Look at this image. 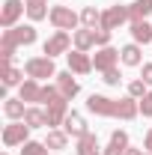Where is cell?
Here are the masks:
<instances>
[{"instance_id": "7402d4cb", "label": "cell", "mask_w": 152, "mask_h": 155, "mask_svg": "<svg viewBox=\"0 0 152 155\" xmlns=\"http://www.w3.org/2000/svg\"><path fill=\"white\" fill-rule=\"evenodd\" d=\"M72 42H75V51H90L95 45V36H93L90 27H84V30H75L72 33Z\"/></svg>"}, {"instance_id": "d6a6232c", "label": "cell", "mask_w": 152, "mask_h": 155, "mask_svg": "<svg viewBox=\"0 0 152 155\" xmlns=\"http://www.w3.org/2000/svg\"><path fill=\"white\" fill-rule=\"evenodd\" d=\"M140 78H143V81L152 87V63H143V72H140Z\"/></svg>"}, {"instance_id": "ffe728a7", "label": "cell", "mask_w": 152, "mask_h": 155, "mask_svg": "<svg viewBox=\"0 0 152 155\" xmlns=\"http://www.w3.org/2000/svg\"><path fill=\"white\" fill-rule=\"evenodd\" d=\"M3 114L9 116L12 122H18V119H24V114H27V104H24L21 98H3Z\"/></svg>"}, {"instance_id": "d590c367", "label": "cell", "mask_w": 152, "mask_h": 155, "mask_svg": "<svg viewBox=\"0 0 152 155\" xmlns=\"http://www.w3.org/2000/svg\"><path fill=\"white\" fill-rule=\"evenodd\" d=\"M27 6H39V3H48V0H24Z\"/></svg>"}, {"instance_id": "d4e9b609", "label": "cell", "mask_w": 152, "mask_h": 155, "mask_svg": "<svg viewBox=\"0 0 152 155\" xmlns=\"http://www.w3.org/2000/svg\"><path fill=\"white\" fill-rule=\"evenodd\" d=\"M81 24L90 27V30L101 27V12H98L95 6H84V9H81Z\"/></svg>"}, {"instance_id": "5b68a950", "label": "cell", "mask_w": 152, "mask_h": 155, "mask_svg": "<svg viewBox=\"0 0 152 155\" xmlns=\"http://www.w3.org/2000/svg\"><path fill=\"white\" fill-rule=\"evenodd\" d=\"M24 12H27V3H21V0H6L3 9H0V27H3V30L15 27Z\"/></svg>"}, {"instance_id": "e0dca14e", "label": "cell", "mask_w": 152, "mask_h": 155, "mask_svg": "<svg viewBox=\"0 0 152 155\" xmlns=\"http://www.w3.org/2000/svg\"><path fill=\"white\" fill-rule=\"evenodd\" d=\"M18 98L21 101H39V98H42V87H39L36 78H27L18 87Z\"/></svg>"}, {"instance_id": "ac0fdd59", "label": "cell", "mask_w": 152, "mask_h": 155, "mask_svg": "<svg viewBox=\"0 0 152 155\" xmlns=\"http://www.w3.org/2000/svg\"><path fill=\"white\" fill-rule=\"evenodd\" d=\"M131 39L137 45H152V24H146V21H131Z\"/></svg>"}, {"instance_id": "d6986e66", "label": "cell", "mask_w": 152, "mask_h": 155, "mask_svg": "<svg viewBox=\"0 0 152 155\" xmlns=\"http://www.w3.org/2000/svg\"><path fill=\"white\" fill-rule=\"evenodd\" d=\"M75 155H101V146H98V137L90 131V134H84L81 140H78V149Z\"/></svg>"}, {"instance_id": "484cf974", "label": "cell", "mask_w": 152, "mask_h": 155, "mask_svg": "<svg viewBox=\"0 0 152 155\" xmlns=\"http://www.w3.org/2000/svg\"><path fill=\"white\" fill-rule=\"evenodd\" d=\"M42 104H57L63 101V93L57 90V84H48V87H42V98H39Z\"/></svg>"}, {"instance_id": "8fae6325", "label": "cell", "mask_w": 152, "mask_h": 155, "mask_svg": "<svg viewBox=\"0 0 152 155\" xmlns=\"http://www.w3.org/2000/svg\"><path fill=\"white\" fill-rule=\"evenodd\" d=\"M69 60V72H75V75H90L93 72V60L87 51H72V54H66Z\"/></svg>"}, {"instance_id": "4dcf8cb0", "label": "cell", "mask_w": 152, "mask_h": 155, "mask_svg": "<svg viewBox=\"0 0 152 155\" xmlns=\"http://www.w3.org/2000/svg\"><path fill=\"white\" fill-rule=\"evenodd\" d=\"M140 114H143V116H152V90L140 98Z\"/></svg>"}, {"instance_id": "cb8c5ba5", "label": "cell", "mask_w": 152, "mask_h": 155, "mask_svg": "<svg viewBox=\"0 0 152 155\" xmlns=\"http://www.w3.org/2000/svg\"><path fill=\"white\" fill-rule=\"evenodd\" d=\"M45 146H48V149H66V146H69V134L60 131V128H48Z\"/></svg>"}, {"instance_id": "74e56055", "label": "cell", "mask_w": 152, "mask_h": 155, "mask_svg": "<svg viewBox=\"0 0 152 155\" xmlns=\"http://www.w3.org/2000/svg\"><path fill=\"white\" fill-rule=\"evenodd\" d=\"M3 155H9V152H3Z\"/></svg>"}, {"instance_id": "83f0119b", "label": "cell", "mask_w": 152, "mask_h": 155, "mask_svg": "<svg viewBox=\"0 0 152 155\" xmlns=\"http://www.w3.org/2000/svg\"><path fill=\"white\" fill-rule=\"evenodd\" d=\"M21 155H48V146L39 143V140H27V143L21 146Z\"/></svg>"}, {"instance_id": "2e32d148", "label": "cell", "mask_w": 152, "mask_h": 155, "mask_svg": "<svg viewBox=\"0 0 152 155\" xmlns=\"http://www.w3.org/2000/svg\"><path fill=\"white\" fill-rule=\"evenodd\" d=\"M119 63H122V66H140V63H143V51H140V45L131 42V45L119 48Z\"/></svg>"}, {"instance_id": "4316f807", "label": "cell", "mask_w": 152, "mask_h": 155, "mask_svg": "<svg viewBox=\"0 0 152 155\" xmlns=\"http://www.w3.org/2000/svg\"><path fill=\"white\" fill-rule=\"evenodd\" d=\"M146 87H149V84H146L143 78H137V81H131V84H128V96H131V98H137V101H140V98H143V96H146V93H149Z\"/></svg>"}, {"instance_id": "603a6c76", "label": "cell", "mask_w": 152, "mask_h": 155, "mask_svg": "<svg viewBox=\"0 0 152 155\" xmlns=\"http://www.w3.org/2000/svg\"><path fill=\"white\" fill-rule=\"evenodd\" d=\"M128 15H131V21H146L152 15V0H134L128 6Z\"/></svg>"}, {"instance_id": "4fadbf2b", "label": "cell", "mask_w": 152, "mask_h": 155, "mask_svg": "<svg viewBox=\"0 0 152 155\" xmlns=\"http://www.w3.org/2000/svg\"><path fill=\"white\" fill-rule=\"evenodd\" d=\"M0 78H3V90H9V87H21V84H24V72L12 69L9 60H3V66H0Z\"/></svg>"}, {"instance_id": "5bb4252c", "label": "cell", "mask_w": 152, "mask_h": 155, "mask_svg": "<svg viewBox=\"0 0 152 155\" xmlns=\"http://www.w3.org/2000/svg\"><path fill=\"white\" fill-rule=\"evenodd\" d=\"M66 116H69V101L63 98L57 104H48V128H57L66 122Z\"/></svg>"}, {"instance_id": "e575fe53", "label": "cell", "mask_w": 152, "mask_h": 155, "mask_svg": "<svg viewBox=\"0 0 152 155\" xmlns=\"http://www.w3.org/2000/svg\"><path fill=\"white\" fill-rule=\"evenodd\" d=\"M125 155H143V152H140V149H134V146H128V149H125Z\"/></svg>"}, {"instance_id": "9c48e42d", "label": "cell", "mask_w": 152, "mask_h": 155, "mask_svg": "<svg viewBox=\"0 0 152 155\" xmlns=\"http://www.w3.org/2000/svg\"><path fill=\"white\" fill-rule=\"evenodd\" d=\"M116 63H119V51L116 48H98L93 57V69L95 72H107V69H116Z\"/></svg>"}, {"instance_id": "52a82bcc", "label": "cell", "mask_w": 152, "mask_h": 155, "mask_svg": "<svg viewBox=\"0 0 152 155\" xmlns=\"http://www.w3.org/2000/svg\"><path fill=\"white\" fill-rule=\"evenodd\" d=\"M3 36L9 39V42H15V45H33L36 42V27L33 24H15V27H9V30H3Z\"/></svg>"}, {"instance_id": "44dd1931", "label": "cell", "mask_w": 152, "mask_h": 155, "mask_svg": "<svg viewBox=\"0 0 152 155\" xmlns=\"http://www.w3.org/2000/svg\"><path fill=\"white\" fill-rule=\"evenodd\" d=\"M24 122H27L30 128H48V110H42V107H27Z\"/></svg>"}, {"instance_id": "8992f818", "label": "cell", "mask_w": 152, "mask_h": 155, "mask_svg": "<svg viewBox=\"0 0 152 155\" xmlns=\"http://www.w3.org/2000/svg\"><path fill=\"white\" fill-rule=\"evenodd\" d=\"M87 110L95 114V116H116V98H107V96L93 93V96L87 98Z\"/></svg>"}, {"instance_id": "6da1fadb", "label": "cell", "mask_w": 152, "mask_h": 155, "mask_svg": "<svg viewBox=\"0 0 152 155\" xmlns=\"http://www.w3.org/2000/svg\"><path fill=\"white\" fill-rule=\"evenodd\" d=\"M30 140V125L18 119V122H9V125H3V146H24Z\"/></svg>"}, {"instance_id": "8d00e7d4", "label": "cell", "mask_w": 152, "mask_h": 155, "mask_svg": "<svg viewBox=\"0 0 152 155\" xmlns=\"http://www.w3.org/2000/svg\"><path fill=\"white\" fill-rule=\"evenodd\" d=\"M143 155H152V152H143Z\"/></svg>"}, {"instance_id": "7a4b0ae2", "label": "cell", "mask_w": 152, "mask_h": 155, "mask_svg": "<svg viewBox=\"0 0 152 155\" xmlns=\"http://www.w3.org/2000/svg\"><path fill=\"white\" fill-rule=\"evenodd\" d=\"M24 72H27V78H36V81L57 78V69H54V60L51 57H30L24 63Z\"/></svg>"}, {"instance_id": "1f68e13d", "label": "cell", "mask_w": 152, "mask_h": 155, "mask_svg": "<svg viewBox=\"0 0 152 155\" xmlns=\"http://www.w3.org/2000/svg\"><path fill=\"white\" fill-rule=\"evenodd\" d=\"M101 155H125V146H119V143H107Z\"/></svg>"}, {"instance_id": "f1b7e54d", "label": "cell", "mask_w": 152, "mask_h": 155, "mask_svg": "<svg viewBox=\"0 0 152 155\" xmlns=\"http://www.w3.org/2000/svg\"><path fill=\"white\" fill-rule=\"evenodd\" d=\"M93 36H95V45H98V48H107V42H111V30H104V27H95Z\"/></svg>"}, {"instance_id": "3957f363", "label": "cell", "mask_w": 152, "mask_h": 155, "mask_svg": "<svg viewBox=\"0 0 152 155\" xmlns=\"http://www.w3.org/2000/svg\"><path fill=\"white\" fill-rule=\"evenodd\" d=\"M69 48H72V36H69V30H57L51 39H45V45H42V51H45V57H60V54H69Z\"/></svg>"}, {"instance_id": "ba28073f", "label": "cell", "mask_w": 152, "mask_h": 155, "mask_svg": "<svg viewBox=\"0 0 152 155\" xmlns=\"http://www.w3.org/2000/svg\"><path fill=\"white\" fill-rule=\"evenodd\" d=\"M128 18H131V15H128V6H111V9L101 12V27L114 33L116 27H122Z\"/></svg>"}, {"instance_id": "9a60e30c", "label": "cell", "mask_w": 152, "mask_h": 155, "mask_svg": "<svg viewBox=\"0 0 152 155\" xmlns=\"http://www.w3.org/2000/svg\"><path fill=\"white\" fill-rule=\"evenodd\" d=\"M140 114V101L131 96H125V98H116V116L119 119H134V116Z\"/></svg>"}, {"instance_id": "30bf717a", "label": "cell", "mask_w": 152, "mask_h": 155, "mask_svg": "<svg viewBox=\"0 0 152 155\" xmlns=\"http://www.w3.org/2000/svg\"><path fill=\"white\" fill-rule=\"evenodd\" d=\"M63 131L69 137H75V140H81L84 134H90V128H87V119L81 114H75V110H69V116H66V122H63Z\"/></svg>"}, {"instance_id": "7c38bea8", "label": "cell", "mask_w": 152, "mask_h": 155, "mask_svg": "<svg viewBox=\"0 0 152 155\" xmlns=\"http://www.w3.org/2000/svg\"><path fill=\"white\" fill-rule=\"evenodd\" d=\"M54 84H57V90L63 93V98H66V101H72V98L81 93V84L72 78V72H57V81H54Z\"/></svg>"}, {"instance_id": "277c9868", "label": "cell", "mask_w": 152, "mask_h": 155, "mask_svg": "<svg viewBox=\"0 0 152 155\" xmlns=\"http://www.w3.org/2000/svg\"><path fill=\"white\" fill-rule=\"evenodd\" d=\"M51 24L57 27V30H75L78 24H81V15L72 12L69 6H51Z\"/></svg>"}, {"instance_id": "f546056e", "label": "cell", "mask_w": 152, "mask_h": 155, "mask_svg": "<svg viewBox=\"0 0 152 155\" xmlns=\"http://www.w3.org/2000/svg\"><path fill=\"white\" fill-rule=\"evenodd\" d=\"M101 81L107 84V87H119V81H122V75H119V69H107V72H101Z\"/></svg>"}, {"instance_id": "836d02e7", "label": "cell", "mask_w": 152, "mask_h": 155, "mask_svg": "<svg viewBox=\"0 0 152 155\" xmlns=\"http://www.w3.org/2000/svg\"><path fill=\"white\" fill-rule=\"evenodd\" d=\"M143 149H146V152H152V128L146 131V137H143Z\"/></svg>"}]
</instances>
